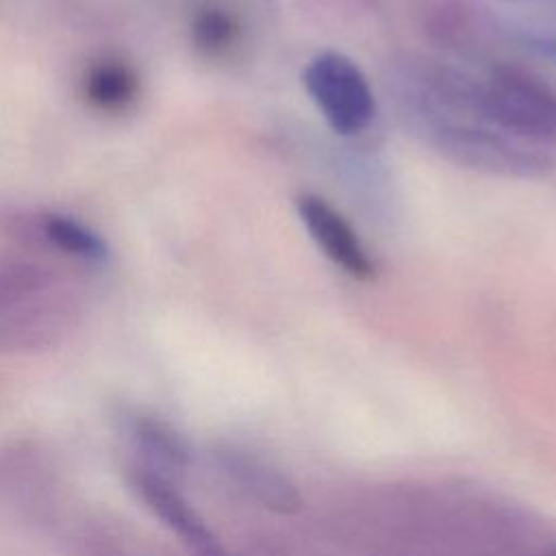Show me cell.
I'll return each instance as SVG.
<instances>
[{"label": "cell", "mask_w": 556, "mask_h": 556, "mask_svg": "<svg viewBox=\"0 0 556 556\" xmlns=\"http://www.w3.org/2000/svg\"><path fill=\"white\" fill-rule=\"evenodd\" d=\"M408 102L430 139L465 163L528 172L539 161L521 139L489 124L478 102L476 80L458 72L430 70L421 74L408 91Z\"/></svg>", "instance_id": "cell-1"}, {"label": "cell", "mask_w": 556, "mask_h": 556, "mask_svg": "<svg viewBox=\"0 0 556 556\" xmlns=\"http://www.w3.org/2000/svg\"><path fill=\"white\" fill-rule=\"evenodd\" d=\"M87 313L83 285L43 261L0 265V354H37L76 332Z\"/></svg>", "instance_id": "cell-2"}, {"label": "cell", "mask_w": 556, "mask_h": 556, "mask_svg": "<svg viewBox=\"0 0 556 556\" xmlns=\"http://www.w3.org/2000/svg\"><path fill=\"white\" fill-rule=\"evenodd\" d=\"M61 476L52 454L37 441L0 447V515L50 526L61 513Z\"/></svg>", "instance_id": "cell-3"}, {"label": "cell", "mask_w": 556, "mask_h": 556, "mask_svg": "<svg viewBox=\"0 0 556 556\" xmlns=\"http://www.w3.org/2000/svg\"><path fill=\"white\" fill-rule=\"evenodd\" d=\"M476 85L491 126L517 139H556V93L549 87L515 70H495Z\"/></svg>", "instance_id": "cell-4"}, {"label": "cell", "mask_w": 556, "mask_h": 556, "mask_svg": "<svg viewBox=\"0 0 556 556\" xmlns=\"http://www.w3.org/2000/svg\"><path fill=\"white\" fill-rule=\"evenodd\" d=\"M302 83L319 113L339 135L361 132L376 113V100L365 74L339 52L313 56Z\"/></svg>", "instance_id": "cell-5"}, {"label": "cell", "mask_w": 556, "mask_h": 556, "mask_svg": "<svg viewBox=\"0 0 556 556\" xmlns=\"http://www.w3.org/2000/svg\"><path fill=\"white\" fill-rule=\"evenodd\" d=\"M126 482L143 506L176 534L191 556H230L204 519L178 491L176 480L150 469L126 465Z\"/></svg>", "instance_id": "cell-6"}, {"label": "cell", "mask_w": 556, "mask_h": 556, "mask_svg": "<svg viewBox=\"0 0 556 556\" xmlns=\"http://www.w3.org/2000/svg\"><path fill=\"white\" fill-rule=\"evenodd\" d=\"M9 232L24 248L54 252L56 256L72 258L85 265L104 263L109 256L106 243L96 230L70 215L52 211H30L13 215L9 219Z\"/></svg>", "instance_id": "cell-7"}, {"label": "cell", "mask_w": 556, "mask_h": 556, "mask_svg": "<svg viewBox=\"0 0 556 556\" xmlns=\"http://www.w3.org/2000/svg\"><path fill=\"white\" fill-rule=\"evenodd\" d=\"M295 204L308 235L334 265L358 280L374 276V263L367 250L341 213L313 193H302Z\"/></svg>", "instance_id": "cell-8"}, {"label": "cell", "mask_w": 556, "mask_h": 556, "mask_svg": "<svg viewBox=\"0 0 556 556\" xmlns=\"http://www.w3.org/2000/svg\"><path fill=\"white\" fill-rule=\"evenodd\" d=\"M119 432L130 450L128 465L156 471L172 480H178L189 467L185 439L165 421L132 410L119 417Z\"/></svg>", "instance_id": "cell-9"}, {"label": "cell", "mask_w": 556, "mask_h": 556, "mask_svg": "<svg viewBox=\"0 0 556 556\" xmlns=\"http://www.w3.org/2000/svg\"><path fill=\"white\" fill-rule=\"evenodd\" d=\"M222 465L263 506L276 513H295L302 506L300 493L278 469L241 452H224Z\"/></svg>", "instance_id": "cell-10"}, {"label": "cell", "mask_w": 556, "mask_h": 556, "mask_svg": "<svg viewBox=\"0 0 556 556\" xmlns=\"http://www.w3.org/2000/svg\"><path fill=\"white\" fill-rule=\"evenodd\" d=\"M80 91L89 106L104 113H119L135 102L139 78L128 63L119 59H102L87 67L80 80Z\"/></svg>", "instance_id": "cell-11"}, {"label": "cell", "mask_w": 556, "mask_h": 556, "mask_svg": "<svg viewBox=\"0 0 556 556\" xmlns=\"http://www.w3.org/2000/svg\"><path fill=\"white\" fill-rule=\"evenodd\" d=\"M235 37H237V22L232 20L230 13L222 9H204L195 15L191 24L193 46L208 56L222 54L226 48H230Z\"/></svg>", "instance_id": "cell-12"}, {"label": "cell", "mask_w": 556, "mask_h": 556, "mask_svg": "<svg viewBox=\"0 0 556 556\" xmlns=\"http://www.w3.org/2000/svg\"><path fill=\"white\" fill-rule=\"evenodd\" d=\"M541 2L545 4L515 22V35L526 48L556 59V0Z\"/></svg>", "instance_id": "cell-13"}, {"label": "cell", "mask_w": 556, "mask_h": 556, "mask_svg": "<svg viewBox=\"0 0 556 556\" xmlns=\"http://www.w3.org/2000/svg\"><path fill=\"white\" fill-rule=\"evenodd\" d=\"M513 2H541V0H513Z\"/></svg>", "instance_id": "cell-14"}, {"label": "cell", "mask_w": 556, "mask_h": 556, "mask_svg": "<svg viewBox=\"0 0 556 556\" xmlns=\"http://www.w3.org/2000/svg\"><path fill=\"white\" fill-rule=\"evenodd\" d=\"M549 556H556V549H554V552H552V554H549Z\"/></svg>", "instance_id": "cell-15"}]
</instances>
